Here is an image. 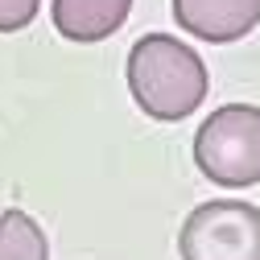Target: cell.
I'll list each match as a JSON object with an SVG mask.
<instances>
[{
    "label": "cell",
    "mask_w": 260,
    "mask_h": 260,
    "mask_svg": "<svg viewBox=\"0 0 260 260\" xmlns=\"http://www.w3.org/2000/svg\"><path fill=\"white\" fill-rule=\"evenodd\" d=\"M174 21L190 38L232 46L260 25V0H170Z\"/></svg>",
    "instance_id": "277c9868"
},
{
    "label": "cell",
    "mask_w": 260,
    "mask_h": 260,
    "mask_svg": "<svg viewBox=\"0 0 260 260\" xmlns=\"http://www.w3.org/2000/svg\"><path fill=\"white\" fill-rule=\"evenodd\" d=\"M0 260H50V240L21 207L0 211Z\"/></svg>",
    "instance_id": "8992f818"
},
{
    "label": "cell",
    "mask_w": 260,
    "mask_h": 260,
    "mask_svg": "<svg viewBox=\"0 0 260 260\" xmlns=\"http://www.w3.org/2000/svg\"><path fill=\"white\" fill-rule=\"evenodd\" d=\"M182 260H260V207L244 199H211L199 203L182 232Z\"/></svg>",
    "instance_id": "3957f363"
},
{
    "label": "cell",
    "mask_w": 260,
    "mask_h": 260,
    "mask_svg": "<svg viewBox=\"0 0 260 260\" xmlns=\"http://www.w3.org/2000/svg\"><path fill=\"white\" fill-rule=\"evenodd\" d=\"M42 0H0V34H17L38 17Z\"/></svg>",
    "instance_id": "52a82bcc"
},
{
    "label": "cell",
    "mask_w": 260,
    "mask_h": 260,
    "mask_svg": "<svg viewBox=\"0 0 260 260\" xmlns=\"http://www.w3.org/2000/svg\"><path fill=\"white\" fill-rule=\"evenodd\" d=\"M124 75H128V91H133L137 108L161 124H178L194 116L211 87L207 62L199 58V50H190L174 34L137 38L133 50H128Z\"/></svg>",
    "instance_id": "6da1fadb"
},
{
    "label": "cell",
    "mask_w": 260,
    "mask_h": 260,
    "mask_svg": "<svg viewBox=\"0 0 260 260\" xmlns=\"http://www.w3.org/2000/svg\"><path fill=\"white\" fill-rule=\"evenodd\" d=\"M128 13H133V0H50L54 29L75 46L108 42L128 21Z\"/></svg>",
    "instance_id": "5b68a950"
},
{
    "label": "cell",
    "mask_w": 260,
    "mask_h": 260,
    "mask_svg": "<svg viewBox=\"0 0 260 260\" xmlns=\"http://www.w3.org/2000/svg\"><path fill=\"white\" fill-rule=\"evenodd\" d=\"M194 166L203 178L227 190H248L260 182V108L223 104L194 133Z\"/></svg>",
    "instance_id": "7a4b0ae2"
}]
</instances>
